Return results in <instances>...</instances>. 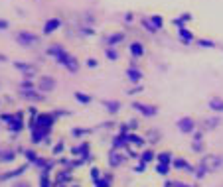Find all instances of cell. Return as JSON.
I'll list each match as a JSON object with an SVG mask.
<instances>
[{
  "mask_svg": "<svg viewBox=\"0 0 223 187\" xmlns=\"http://www.w3.org/2000/svg\"><path fill=\"white\" fill-rule=\"evenodd\" d=\"M180 130L182 132H192L194 130V120L192 118H182L180 120Z\"/></svg>",
  "mask_w": 223,
  "mask_h": 187,
  "instance_id": "obj_3",
  "label": "cell"
},
{
  "mask_svg": "<svg viewBox=\"0 0 223 187\" xmlns=\"http://www.w3.org/2000/svg\"><path fill=\"white\" fill-rule=\"evenodd\" d=\"M130 49H132V53H134L136 57L144 53V49H142V45H140V44H132V45H130Z\"/></svg>",
  "mask_w": 223,
  "mask_h": 187,
  "instance_id": "obj_7",
  "label": "cell"
},
{
  "mask_svg": "<svg viewBox=\"0 0 223 187\" xmlns=\"http://www.w3.org/2000/svg\"><path fill=\"white\" fill-rule=\"evenodd\" d=\"M166 169H168V168H166V165H158V172H160V173H168V172H166Z\"/></svg>",
  "mask_w": 223,
  "mask_h": 187,
  "instance_id": "obj_12",
  "label": "cell"
},
{
  "mask_svg": "<svg viewBox=\"0 0 223 187\" xmlns=\"http://www.w3.org/2000/svg\"><path fill=\"white\" fill-rule=\"evenodd\" d=\"M221 164H223V159L219 156H205L203 162H202V168H205V172H213Z\"/></svg>",
  "mask_w": 223,
  "mask_h": 187,
  "instance_id": "obj_1",
  "label": "cell"
},
{
  "mask_svg": "<svg viewBox=\"0 0 223 187\" xmlns=\"http://www.w3.org/2000/svg\"><path fill=\"white\" fill-rule=\"evenodd\" d=\"M160 164L162 165H166V164H170V154H160Z\"/></svg>",
  "mask_w": 223,
  "mask_h": 187,
  "instance_id": "obj_8",
  "label": "cell"
},
{
  "mask_svg": "<svg viewBox=\"0 0 223 187\" xmlns=\"http://www.w3.org/2000/svg\"><path fill=\"white\" fill-rule=\"evenodd\" d=\"M136 108L140 110V112H144V114H148V116H154L156 114V110L152 108V106H144V104H136Z\"/></svg>",
  "mask_w": 223,
  "mask_h": 187,
  "instance_id": "obj_5",
  "label": "cell"
},
{
  "mask_svg": "<svg viewBox=\"0 0 223 187\" xmlns=\"http://www.w3.org/2000/svg\"><path fill=\"white\" fill-rule=\"evenodd\" d=\"M209 108L211 110H223V100L221 99H211L209 100Z\"/></svg>",
  "mask_w": 223,
  "mask_h": 187,
  "instance_id": "obj_4",
  "label": "cell"
},
{
  "mask_svg": "<svg viewBox=\"0 0 223 187\" xmlns=\"http://www.w3.org/2000/svg\"><path fill=\"white\" fill-rule=\"evenodd\" d=\"M128 75H130V79H132V81H138V79H140V73H138V71H128Z\"/></svg>",
  "mask_w": 223,
  "mask_h": 187,
  "instance_id": "obj_9",
  "label": "cell"
},
{
  "mask_svg": "<svg viewBox=\"0 0 223 187\" xmlns=\"http://www.w3.org/2000/svg\"><path fill=\"white\" fill-rule=\"evenodd\" d=\"M18 41H22L24 45H32V44H36V41H38V37L32 36V34H20L18 36Z\"/></svg>",
  "mask_w": 223,
  "mask_h": 187,
  "instance_id": "obj_2",
  "label": "cell"
},
{
  "mask_svg": "<svg viewBox=\"0 0 223 187\" xmlns=\"http://www.w3.org/2000/svg\"><path fill=\"white\" fill-rule=\"evenodd\" d=\"M152 24H154V26H160L162 20H160V18H152Z\"/></svg>",
  "mask_w": 223,
  "mask_h": 187,
  "instance_id": "obj_11",
  "label": "cell"
},
{
  "mask_svg": "<svg viewBox=\"0 0 223 187\" xmlns=\"http://www.w3.org/2000/svg\"><path fill=\"white\" fill-rule=\"evenodd\" d=\"M59 26V20H50V22L46 24V34H50V32H53Z\"/></svg>",
  "mask_w": 223,
  "mask_h": 187,
  "instance_id": "obj_6",
  "label": "cell"
},
{
  "mask_svg": "<svg viewBox=\"0 0 223 187\" xmlns=\"http://www.w3.org/2000/svg\"><path fill=\"white\" fill-rule=\"evenodd\" d=\"M42 87L43 89H51L53 87V81H42Z\"/></svg>",
  "mask_w": 223,
  "mask_h": 187,
  "instance_id": "obj_10",
  "label": "cell"
}]
</instances>
